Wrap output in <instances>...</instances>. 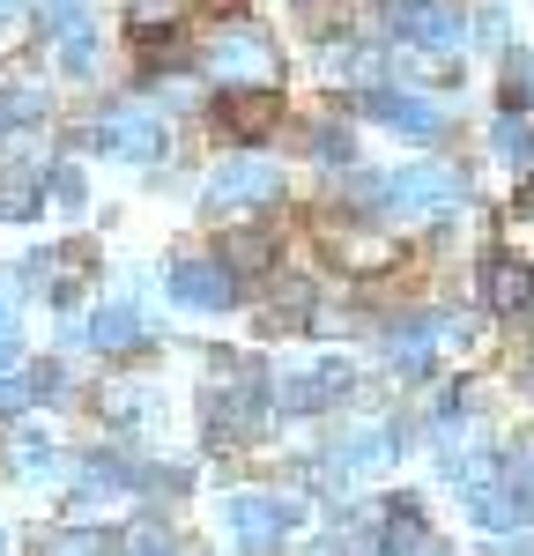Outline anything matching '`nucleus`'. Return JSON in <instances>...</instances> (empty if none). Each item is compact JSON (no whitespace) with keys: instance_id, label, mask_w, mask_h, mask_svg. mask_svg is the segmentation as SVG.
I'll list each match as a JSON object with an SVG mask.
<instances>
[{"instance_id":"18","label":"nucleus","mask_w":534,"mask_h":556,"mask_svg":"<svg viewBox=\"0 0 534 556\" xmlns=\"http://www.w3.org/2000/svg\"><path fill=\"white\" fill-rule=\"evenodd\" d=\"M497 156H512V164H527V156H534V134H527L520 112H512V119H497Z\"/></svg>"},{"instance_id":"11","label":"nucleus","mask_w":534,"mask_h":556,"mask_svg":"<svg viewBox=\"0 0 534 556\" xmlns=\"http://www.w3.org/2000/svg\"><path fill=\"white\" fill-rule=\"evenodd\" d=\"M483 298H490V312H527V298H534V275H527V260H490V275H483Z\"/></svg>"},{"instance_id":"6","label":"nucleus","mask_w":534,"mask_h":556,"mask_svg":"<svg viewBox=\"0 0 534 556\" xmlns=\"http://www.w3.org/2000/svg\"><path fill=\"white\" fill-rule=\"evenodd\" d=\"M275 401L290 416H319V408L349 401V364H305V371H290V379L275 386Z\"/></svg>"},{"instance_id":"13","label":"nucleus","mask_w":534,"mask_h":556,"mask_svg":"<svg viewBox=\"0 0 534 556\" xmlns=\"http://www.w3.org/2000/svg\"><path fill=\"white\" fill-rule=\"evenodd\" d=\"M223 127L230 134H267L275 127V89H230V97H223Z\"/></svg>"},{"instance_id":"27","label":"nucleus","mask_w":534,"mask_h":556,"mask_svg":"<svg viewBox=\"0 0 534 556\" xmlns=\"http://www.w3.org/2000/svg\"><path fill=\"white\" fill-rule=\"evenodd\" d=\"M0 364H8V334H0Z\"/></svg>"},{"instance_id":"4","label":"nucleus","mask_w":534,"mask_h":556,"mask_svg":"<svg viewBox=\"0 0 534 556\" xmlns=\"http://www.w3.org/2000/svg\"><path fill=\"white\" fill-rule=\"evenodd\" d=\"M97 141H104L112 156H127V164H156V156H164V119H156L149 104H112V112L97 119Z\"/></svg>"},{"instance_id":"3","label":"nucleus","mask_w":534,"mask_h":556,"mask_svg":"<svg viewBox=\"0 0 534 556\" xmlns=\"http://www.w3.org/2000/svg\"><path fill=\"white\" fill-rule=\"evenodd\" d=\"M208 75L230 89H275V45L253 38V30H230V38L208 45Z\"/></svg>"},{"instance_id":"5","label":"nucleus","mask_w":534,"mask_h":556,"mask_svg":"<svg viewBox=\"0 0 534 556\" xmlns=\"http://www.w3.org/2000/svg\"><path fill=\"white\" fill-rule=\"evenodd\" d=\"M290 513H297V497H260V490H245V497H230V534L245 542V556H275Z\"/></svg>"},{"instance_id":"2","label":"nucleus","mask_w":534,"mask_h":556,"mask_svg":"<svg viewBox=\"0 0 534 556\" xmlns=\"http://www.w3.org/2000/svg\"><path fill=\"white\" fill-rule=\"evenodd\" d=\"M468 186H460V172H445V164H416V172H394L386 186H379V201L394 215H438L453 208Z\"/></svg>"},{"instance_id":"21","label":"nucleus","mask_w":534,"mask_h":556,"mask_svg":"<svg viewBox=\"0 0 534 556\" xmlns=\"http://www.w3.org/2000/svg\"><path fill=\"white\" fill-rule=\"evenodd\" d=\"M60 460H52V445H15V475H52Z\"/></svg>"},{"instance_id":"26","label":"nucleus","mask_w":534,"mask_h":556,"mask_svg":"<svg viewBox=\"0 0 534 556\" xmlns=\"http://www.w3.org/2000/svg\"><path fill=\"white\" fill-rule=\"evenodd\" d=\"M386 8H423V0H386Z\"/></svg>"},{"instance_id":"23","label":"nucleus","mask_w":534,"mask_h":556,"mask_svg":"<svg viewBox=\"0 0 534 556\" xmlns=\"http://www.w3.org/2000/svg\"><path fill=\"white\" fill-rule=\"evenodd\" d=\"M52 193H60V208H75V201H82V178L60 172V178H52Z\"/></svg>"},{"instance_id":"28","label":"nucleus","mask_w":534,"mask_h":556,"mask_svg":"<svg viewBox=\"0 0 534 556\" xmlns=\"http://www.w3.org/2000/svg\"><path fill=\"white\" fill-rule=\"evenodd\" d=\"M8 8H15V0H0V15H8Z\"/></svg>"},{"instance_id":"8","label":"nucleus","mask_w":534,"mask_h":556,"mask_svg":"<svg viewBox=\"0 0 534 556\" xmlns=\"http://www.w3.org/2000/svg\"><path fill=\"white\" fill-rule=\"evenodd\" d=\"M408 45H423V52H453V45H468V15L445 8V0H423V8H408Z\"/></svg>"},{"instance_id":"15","label":"nucleus","mask_w":534,"mask_h":556,"mask_svg":"<svg viewBox=\"0 0 534 556\" xmlns=\"http://www.w3.org/2000/svg\"><path fill=\"white\" fill-rule=\"evenodd\" d=\"M127 490H134V475L112 468V460H89L82 468V505H119Z\"/></svg>"},{"instance_id":"14","label":"nucleus","mask_w":534,"mask_h":556,"mask_svg":"<svg viewBox=\"0 0 534 556\" xmlns=\"http://www.w3.org/2000/svg\"><path fill=\"white\" fill-rule=\"evenodd\" d=\"M75 342H89V349H134V342H141V319H134L127 304H112V312H97L89 327H75Z\"/></svg>"},{"instance_id":"24","label":"nucleus","mask_w":534,"mask_h":556,"mask_svg":"<svg viewBox=\"0 0 534 556\" xmlns=\"http://www.w3.org/2000/svg\"><path fill=\"white\" fill-rule=\"evenodd\" d=\"M208 8H216V15H238V8H245V0H208Z\"/></svg>"},{"instance_id":"16","label":"nucleus","mask_w":534,"mask_h":556,"mask_svg":"<svg viewBox=\"0 0 534 556\" xmlns=\"http://www.w3.org/2000/svg\"><path fill=\"white\" fill-rule=\"evenodd\" d=\"M38 208H44V201H38V178H23V172L0 178V215H8V223H30Z\"/></svg>"},{"instance_id":"1","label":"nucleus","mask_w":534,"mask_h":556,"mask_svg":"<svg viewBox=\"0 0 534 556\" xmlns=\"http://www.w3.org/2000/svg\"><path fill=\"white\" fill-rule=\"evenodd\" d=\"M282 201V172L260 164V156H238L208 172V215H253V208H275Z\"/></svg>"},{"instance_id":"19","label":"nucleus","mask_w":534,"mask_h":556,"mask_svg":"<svg viewBox=\"0 0 534 556\" xmlns=\"http://www.w3.org/2000/svg\"><path fill=\"white\" fill-rule=\"evenodd\" d=\"M312 156H319V164H349V134L319 127V134H312Z\"/></svg>"},{"instance_id":"20","label":"nucleus","mask_w":534,"mask_h":556,"mask_svg":"<svg viewBox=\"0 0 534 556\" xmlns=\"http://www.w3.org/2000/svg\"><path fill=\"white\" fill-rule=\"evenodd\" d=\"M38 112H44L38 89H15V97H0V127H8V119H38Z\"/></svg>"},{"instance_id":"12","label":"nucleus","mask_w":534,"mask_h":556,"mask_svg":"<svg viewBox=\"0 0 534 556\" xmlns=\"http://www.w3.org/2000/svg\"><path fill=\"white\" fill-rule=\"evenodd\" d=\"M431 342H438V327H431V319H408L394 342H386V364H394L400 379H423V371H431Z\"/></svg>"},{"instance_id":"7","label":"nucleus","mask_w":534,"mask_h":556,"mask_svg":"<svg viewBox=\"0 0 534 556\" xmlns=\"http://www.w3.org/2000/svg\"><path fill=\"white\" fill-rule=\"evenodd\" d=\"M171 298L193 304V312H223V304L238 298V282H230L223 260H178L171 267Z\"/></svg>"},{"instance_id":"22","label":"nucleus","mask_w":534,"mask_h":556,"mask_svg":"<svg viewBox=\"0 0 534 556\" xmlns=\"http://www.w3.org/2000/svg\"><path fill=\"white\" fill-rule=\"evenodd\" d=\"M52 556H104V542H97V534H89V542H82V534H67V542H52Z\"/></svg>"},{"instance_id":"17","label":"nucleus","mask_w":534,"mask_h":556,"mask_svg":"<svg viewBox=\"0 0 534 556\" xmlns=\"http://www.w3.org/2000/svg\"><path fill=\"white\" fill-rule=\"evenodd\" d=\"M386 460H394V438H386V430H371L364 445H349V460H342V468H349V475H371V468H386Z\"/></svg>"},{"instance_id":"9","label":"nucleus","mask_w":534,"mask_h":556,"mask_svg":"<svg viewBox=\"0 0 534 556\" xmlns=\"http://www.w3.org/2000/svg\"><path fill=\"white\" fill-rule=\"evenodd\" d=\"M267 416V393L260 386H230V393H216V401H208V430H216V438H230V445H238V438H253V424H260Z\"/></svg>"},{"instance_id":"25","label":"nucleus","mask_w":534,"mask_h":556,"mask_svg":"<svg viewBox=\"0 0 534 556\" xmlns=\"http://www.w3.org/2000/svg\"><path fill=\"white\" fill-rule=\"evenodd\" d=\"M8 327H15V312H8V298H0V334H8Z\"/></svg>"},{"instance_id":"10","label":"nucleus","mask_w":534,"mask_h":556,"mask_svg":"<svg viewBox=\"0 0 534 556\" xmlns=\"http://www.w3.org/2000/svg\"><path fill=\"white\" fill-rule=\"evenodd\" d=\"M364 112L386 119V127H400V134H438V104H423V97H408V89H364Z\"/></svg>"}]
</instances>
